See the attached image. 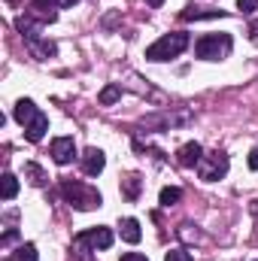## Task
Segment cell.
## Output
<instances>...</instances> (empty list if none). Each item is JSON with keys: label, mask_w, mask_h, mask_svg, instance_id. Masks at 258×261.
I'll return each instance as SVG.
<instances>
[{"label": "cell", "mask_w": 258, "mask_h": 261, "mask_svg": "<svg viewBox=\"0 0 258 261\" xmlns=\"http://www.w3.org/2000/svg\"><path fill=\"white\" fill-rule=\"evenodd\" d=\"M104 167H107V158H104V152L100 149H85L82 152V170L88 173V176H97V173H104Z\"/></svg>", "instance_id": "cell-9"}, {"label": "cell", "mask_w": 258, "mask_h": 261, "mask_svg": "<svg viewBox=\"0 0 258 261\" xmlns=\"http://www.w3.org/2000/svg\"><path fill=\"white\" fill-rule=\"evenodd\" d=\"M122 261H149V258H146V255H140V252H125Z\"/></svg>", "instance_id": "cell-22"}, {"label": "cell", "mask_w": 258, "mask_h": 261, "mask_svg": "<svg viewBox=\"0 0 258 261\" xmlns=\"http://www.w3.org/2000/svg\"><path fill=\"white\" fill-rule=\"evenodd\" d=\"M119 97H122V88H119V85H107V88H104V91L97 94V100H100L104 107H110V103H116Z\"/></svg>", "instance_id": "cell-16"}, {"label": "cell", "mask_w": 258, "mask_h": 261, "mask_svg": "<svg viewBox=\"0 0 258 261\" xmlns=\"http://www.w3.org/2000/svg\"><path fill=\"white\" fill-rule=\"evenodd\" d=\"M122 192H125L128 200H137L140 197V176L137 173H131L128 179H122Z\"/></svg>", "instance_id": "cell-14"}, {"label": "cell", "mask_w": 258, "mask_h": 261, "mask_svg": "<svg viewBox=\"0 0 258 261\" xmlns=\"http://www.w3.org/2000/svg\"><path fill=\"white\" fill-rule=\"evenodd\" d=\"M197 173H200L203 182L222 179V176L228 173V155H225V152H210V155H203L200 164H197Z\"/></svg>", "instance_id": "cell-5"}, {"label": "cell", "mask_w": 258, "mask_h": 261, "mask_svg": "<svg viewBox=\"0 0 258 261\" xmlns=\"http://www.w3.org/2000/svg\"><path fill=\"white\" fill-rule=\"evenodd\" d=\"M24 176H31L34 186H43V182H46V173H43V167H37V164H24Z\"/></svg>", "instance_id": "cell-18"}, {"label": "cell", "mask_w": 258, "mask_h": 261, "mask_svg": "<svg viewBox=\"0 0 258 261\" xmlns=\"http://www.w3.org/2000/svg\"><path fill=\"white\" fill-rule=\"evenodd\" d=\"M200 158H203V146H200V143H186V146H179V152H176V161H179L183 167H197Z\"/></svg>", "instance_id": "cell-10"}, {"label": "cell", "mask_w": 258, "mask_h": 261, "mask_svg": "<svg viewBox=\"0 0 258 261\" xmlns=\"http://www.w3.org/2000/svg\"><path fill=\"white\" fill-rule=\"evenodd\" d=\"M52 158H55V164H70L73 158H76V140L73 137H55L52 140Z\"/></svg>", "instance_id": "cell-7"}, {"label": "cell", "mask_w": 258, "mask_h": 261, "mask_svg": "<svg viewBox=\"0 0 258 261\" xmlns=\"http://www.w3.org/2000/svg\"><path fill=\"white\" fill-rule=\"evenodd\" d=\"M76 243H85V246H91L94 252H97V249H110V246H113V231H110V228H91V231L79 234Z\"/></svg>", "instance_id": "cell-6"}, {"label": "cell", "mask_w": 258, "mask_h": 261, "mask_svg": "<svg viewBox=\"0 0 258 261\" xmlns=\"http://www.w3.org/2000/svg\"><path fill=\"white\" fill-rule=\"evenodd\" d=\"M61 0H34L31 3V18H37L40 24H46V21H55L58 18V12H55V6H58Z\"/></svg>", "instance_id": "cell-8"}, {"label": "cell", "mask_w": 258, "mask_h": 261, "mask_svg": "<svg viewBox=\"0 0 258 261\" xmlns=\"http://www.w3.org/2000/svg\"><path fill=\"white\" fill-rule=\"evenodd\" d=\"M73 3H79V0H61V6H73Z\"/></svg>", "instance_id": "cell-25"}, {"label": "cell", "mask_w": 258, "mask_h": 261, "mask_svg": "<svg viewBox=\"0 0 258 261\" xmlns=\"http://www.w3.org/2000/svg\"><path fill=\"white\" fill-rule=\"evenodd\" d=\"M61 195L67 197L70 206H76V210H82V213L97 210V206L104 203V197H100L97 189H91V186H85V182H76V179H64V182H61Z\"/></svg>", "instance_id": "cell-2"}, {"label": "cell", "mask_w": 258, "mask_h": 261, "mask_svg": "<svg viewBox=\"0 0 258 261\" xmlns=\"http://www.w3.org/2000/svg\"><path fill=\"white\" fill-rule=\"evenodd\" d=\"M255 261H258V258H255Z\"/></svg>", "instance_id": "cell-26"}, {"label": "cell", "mask_w": 258, "mask_h": 261, "mask_svg": "<svg viewBox=\"0 0 258 261\" xmlns=\"http://www.w3.org/2000/svg\"><path fill=\"white\" fill-rule=\"evenodd\" d=\"M140 237H143L140 222H137V219H125V222H122V240H128V243H140Z\"/></svg>", "instance_id": "cell-12"}, {"label": "cell", "mask_w": 258, "mask_h": 261, "mask_svg": "<svg viewBox=\"0 0 258 261\" xmlns=\"http://www.w3.org/2000/svg\"><path fill=\"white\" fill-rule=\"evenodd\" d=\"M12 116H15V122L24 128V140L40 143V140L46 137L49 119H46V113H40V107H34V100H18L15 110H12Z\"/></svg>", "instance_id": "cell-1"}, {"label": "cell", "mask_w": 258, "mask_h": 261, "mask_svg": "<svg viewBox=\"0 0 258 261\" xmlns=\"http://www.w3.org/2000/svg\"><path fill=\"white\" fill-rule=\"evenodd\" d=\"M12 261H37V246H34V243H21V246L12 252Z\"/></svg>", "instance_id": "cell-15"}, {"label": "cell", "mask_w": 258, "mask_h": 261, "mask_svg": "<svg viewBox=\"0 0 258 261\" xmlns=\"http://www.w3.org/2000/svg\"><path fill=\"white\" fill-rule=\"evenodd\" d=\"M249 170H258V146L249 152Z\"/></svg>", "instance_id": "cell-23"}, {"label": "cell", "mask_w": 258, "mask_h": 261, "mask_svg": "<svg viewBox=\"0 0 258 261\" xmlns=\"http://www.w3.org/2000/svg\"><path fill=\"white\" fill-rule=\"evenodd\" d=\"M231 49H234V40L228 34H203L194 43V55L200 61H222L231 55Z\"/></svg>", "instance_id": "cell-4"}, {"label": "cell", "mask_w": 258, "mask_h": 261, "mask_svg": "<svg viewBox=\"0 0 258 261\" xmlns=\"http://www.w3.org/2000/svg\"><path fill=\"white\" fill-rule=\"evenodd\" d=\"M237 9L246 12V15H252V12L258 9V0H237Z\"/></svg>", "instance_id": "cell-20"}, {"label": "cell", "mask_w": 258, "mask_h": 261, "mask_svg": "<svg viewBox=\"0 0 258 261\" xmlns=\"http://www.w3.org/2000/svg\"><path fill=\"white\" fill-rule=\"evenodd\" d=\"M225 12L222 9H203V6H189V9H183L179 12V18L183 21H197V18H222Z\"/></svg>", "instance_id": "cell-11"}, {"label": "cell", "mask_w": 258, "mask_h": 261, "mask_svg": "<svg viewBox=\"0 0 258 261\" xmlns=\"http://www.w3.org/2000/svg\"><path fill=\"white\" fill-rule=\"evenodd\" d=\"M15 195H18V179H15L12 173H3V189H0V197H3V200H12Z\"/></svg>", "instance_id": "cell-13"}, {"label": "cell", "mask_w": 258, "mask_h": 261, "mask_svg": "<svg viewBox=\"0 0 258 261\" xmlns=\"http://www.w3.org/2000/svg\"><path fill=\"white\" fill-rule=\"evenodd\" d=\"M164 261H194V255L192 252H186V249H170Z\"/></svg>", "instance_id": "cell-19"}, {"label": "cell", "mask_w": 258, "mask_h": 261, "mask_svg": "<svg viewBox=\"0 0 258 261\" xmlns=\"http://www.w3.org/2000/svg\"><path fill=\"white\" fill-rule=\"evenodd\" d=\"M186 49H189V34L176 31V34H164L161 40H155L146 49V58L149 61H170V58H179Z\"/></svg>", "instance_id": "cell-3"}, {"label": "cell", "mask_w": 258, "mask_h": 261, "mask_svg": "<svg viewBox=\"0 0 258 261\" xmlns=\"http://www.w3.org/2000/svg\"><path fill=\"white\" fill-rule=\"evenodd\" d=\"M146 3H149V6H152V9H158V6H161V3H164V0H146Z\"/></svg>", "instance_id": "cell-24"}, {"label": "cell", "mask_w": 258, "mask_h": 261, "mask_svg": "<svg viewBox=\"0 0 258 261\" xmlns=\"http://www.w3.org/2000/svg\"><path fill=\"white\" fill-rule=\"evenodd\" d=\"M15 237H18V234H15V228H9V231H6V234H3V237H0V246H3V249H6V246H9V243H12V240H15Z\"/></svg>", "instance_id": "cell-21"}, {"label": "cell", "mask_w": 258, "mask_h": 261, "mask_svg": "<svg viewBox=\"0 0 258 261\" xmlns=\"http://www.w3.org/2000/svg\"><path fill=\"white\" fill-rule=\"evenodd\" d=\"M179 200H183V189H176V186L161 189V206H173V203H179Z\"/></svg>", "instance_id": "cell-17"}]
</instances>
